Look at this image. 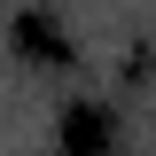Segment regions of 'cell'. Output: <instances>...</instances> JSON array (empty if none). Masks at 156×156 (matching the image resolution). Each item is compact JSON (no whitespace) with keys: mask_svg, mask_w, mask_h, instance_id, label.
Segmentation results:
<instances>
[{"mask_svg":"<svg viewBox=\"0 0 156 156\" xmlns=\"http://www.w3.org/2000/svg\"><path fill=\"white\" fill-rule=\"evenodd\" d=\"M117 148V109L109 101H70L62 109V156H109Z\"/></svg>","mask_w":156,"mask_h":156,"instance_id":"cell-1","label":"cell"},{"mask_svg":"<svg viewBox=\"0 0 156 156\" xmlns=\"http://www.w3.org/2000/svg\"><path fill=\"white\" fill-rule=\"evenodd\" d=\"M16 47H23V62H70V31H62L55 8H23L16 16Z\"/></svg>","mask_w":156,"mask_h":156,"instance_id":"cell-2","label":"cell"}]
</instances>
